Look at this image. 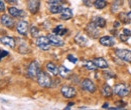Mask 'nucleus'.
Returning a JSON list of instances; mask_svg holds the SVG:
<instances>
[{"mask_svg":"<svg viewBox=\"0 0 131 110\" xmlns=\"http://www.w3.org/2000/svg\"><path fill=\"white\" fill-rule=\"evenodd\" d=\"M113 93L120 96V97H126L130 93V89H129L128 85H126L125 83H119V84H116L114 86Z\"/></svg>","mask_w":131,"mask_h":110,"instance_id":"obj_2","label":"nucleus"},{"mask_svg":"<svg viewBox=\"0 0 131 110\" xmlns=\"http://www.w3.org/2000/svg\"><path fill=\"white\" fill-rule=\"evenodd\" d=\"M120 25H121L120 20H119V21L117 20V21H115V22H114V28H115V29H118V28L120 27Z\"/></svg>","mask_w":131,"mask_h":110,"instance_id":"obj_34","label":"nucleus"},{"mask_svg":"<svg viewBox=\"0 0 131 110\" xmlns=\"http://www.w3.org/2000/svg\"><path fill=\"white\" fill-rule=\"evenodd\" d=\"M94 22L96 23V25L98 26L99 28H104L106 26V20L103 17H96Z\"/></svg>","mask_w":131,"mask_h":110,"instance_id":"obj_28","label":"nucleus"},{"mask_svg":"<svg viewBox=\"0 0 131 110\" xmlns=\"http://www.w3.org/2000/svg\"><path fill=\"white\" fill-rule=\"evenodd\" d=\"M82 63H83V66L86 69H88V70L93 71V70H96L97 69V66L95 65V63L93 62V60H84Z\"/></svg>","mask_w":131,"mask_h":110,"instance_id":"obj_24","label":"nucleus"},{"mask_svg":"<svg viewBox=\"0 0 131 110\" xmlns=\"http://www.w3.org/2000/svg\"><path fill=\"white\" fill-rule=\"evenodd\" d=\"M108 106H109V104H108V103H105V104H104V105H103V106H102V107H103V108H105V109H106V108H109V107H108Z\"/></svg>","mask_w":131,"mask_h":110,"instance_id":"obj_39","label":"nucleus"},{"mask_svg":"<svg viewBox=\"0 0 131 110\" xmlns=\"http://www.w3.org/2000/svg\"><path fill=\"white\" fill-rule=\"evenodd\" d=\"M46 67H47V70L49 72V74H51L53 76L59 74V67L53 62H48Z\"/></svg>","mask_w":131,"mask_h":110,"instance_id":"obj_17","label":"nucleus"},{"mask_svg":"<svg viewBox=\"0 0 131 110\" xmlns=\"http://www.w3.org/2000/svg\"><path fill=\"white\" fill-rule=\"evenodd\" d=\"M67 32H68V29H66L63 25H58L56 28L52 29V33H54L57 35H60V36L65 35Z\"/></svg>","mask_w":131,"mask_h":110,"instance_id":"obj_25","label":"nucleus"},{"mask_svg":"<svg viewBox=\"0 0 131 110\" xmlns=\"http://www.w3.org/2000/svg\"><path fill=\"white\" fill-rule=\"evenodd\" d=\"M0 42L5 45V46H8L10 48H14L15 47V40L14 38L10 37V36H3L0 38Z\"/></svg>","mask_w":131,"mask_h":110,"instance_id":"obj_13","label":"nucleus"},{"mask_svg":"<svg viewBox=\"0 0 131 110\" xmlns=\"http://www.w3.org/2000/svg\"><path fill=\"white\" fill-rule=\"evenodd\" d=\"M70 73H71V70L68 69L64 65H62V66L59 67V75H60L62 78H67V77L70 75Z\"/></svg>","mask_w":131,"mask_h":110,"instance_id":"obj_23","label":"nucleus"},{"mask_svg":"<svg viewBox=\"0 0 131 110\" xmlns=\"http://www.w3.org/2000/svg\"><path fill=\"white\" fill-rule=\"evenodd\" d=\"M61 92L66 98H73L76 96V89L72 86H69V85L63 86L61 89Z\"/></svg>","mask_w":131,"mask_h":110,"instance_id":"obj_8","label":"nucleus"},{"mask_svg":"<svg viewBox=\"0 0 131 110\" xmlns=\"http://www.w3.org/2000/svg\"><path fill=\"white\" fill-rule=\"evenodd\" d=\"M130 13L131 12H120L119 13V20L120 22L124 23V24H129L131 22V18H130Z\"/></svg>","mask_w":131,"mask_h":110,"instance_id":"obj_19","label":"nucleus"},{"mask_svg":"<svg viewBox=\"0 0 131 110\" xmlns=\"http://www.w3.org/2000/svg\"><path fill=\"white\" fill-rule=\"evenodd\" d=\"M129 6H130V8H131V0H129Z\"/></svg>","mask_w":131,"mask_h":110,"instance_id":"obj_40","label":"nucleus"},{"mask_svg":"<svg viewBox=\"0 0 131 110\" xmlns=\"http://www.w3.org/2000/svg\"><path fill=\"white\" fill-rule=\"evenodd\" d=\"M75 41H76V43L78 44V45H80V46H86L87 45V43H88V40H87V38L82 35V34H78V35H76V37H75Z\"/></svg>","mask_w":131,"mask_h":110,"instance_id":"obj_21","label":"nucleus"},{"mask_svg":"<svg viewBox=\"0 0 131 110\" xmlns=\"http://www.w3.org/2000/svg\"><path fill=\"white\" fill-rule=\"evenodd\" d=\"M93 62L95 63V65L97 66V68H100V69H106V68H108V63H107V61L104 58H102V57L94 58L93 59Z\"/></svg>","mask_w":131,"mask_h":110,"instance_id":"obj_16","label":"nucleus"},{"mask_svg":"<svg viewBox=\"0 0 131 110\" xmlns=\"http://www.w3.org/2000/svg\"><path fill=\"white\" fill-rule=\"evenodd\" d=\"M8 52L7 51H5V50H0V61H1V59H3L4 57H6V56H8Z\"/></svg>","mask_w":131,"mask_h":110,"instance_id":"obj_31","label":"nucleus"},{"mask_svg":"<svg viewBox=\"0 0 131 110\" xmlns=\"http://www.w3.org/2000/svg\"><path fill=\"white\" fill-rule=\"evenodd\" d=\"M60 17L62 20H69L73 17V11L71 8L64 7V9L62 10V12L60 13Z\"/></svg>","mask_w":131,"mask_h":110,"instance_id":"obj_15","label":"nucleus"},{"mask_svg":"<svg viewBox=\"0 0 131 110\" xmlns=\"http://www.w3.org/2000/svg\"><path fill=\"white\" fill-rule=\"evenodd\" d=\"M99 27L96 25V23L93 21V22H90L87 27H86V32L93 38H96L99 35Z\"/></svg>","mask_w":131,"mask_h":110,"instance_id":"obj_7","label":"nucleus"},{"mask_svg":"<svg viewBox=\"0 0 131 110\" xmlns=\"http://www.w3.org/2000/svg\"><path fill=\"white\" fill-rule=\"evenodd\" d=\"M1 23L3 24V26H5L7 28H12L13 25H14V20L9 15L4 14L1 17Z\"/></svg>","mask_w":131,"mask_h":110,"instance_id":"obj_14","label":"nucleus"},{"mask_svg":"<svg viewBox=\"0 0 131 110\" xmlns=\"http://www.w3.org/2000/svg\"><path fill=\"white\" fill-rule=\"evenodd\" d=\"M123 4V0H113V3H112V6H111V9L113 12H117L119 10V8L122 6Z\"/></svg>","mask_w":131,"mask_h":110,"instance_id":"obj_26","label":"nucleus"},{"mask_svg":"<svg viewBox=\"0 0 131 110\" xmlns=\"http://www.w3.org/2000/svg\"><path fill=\"white\" fill-rule=\"evenodd\" d=\"M81 85H82V88L84 90L90 92V93H94L96 90H97V87L95 85V83L90 80V79L86 78V79H83L82 82H81Z\"/></svg>","mask_w":131,"mask_h":110,"instance_id":"obj_6","label":"nucleus"},{"mask_svg":"<svg viewBox=\"0 0 131 110\" xmlns=\"http://www.w3.org/2000/svg\"><path fill=\"white\" fill-rule=\"evenodd\" d=\"M99 42L101 45L106 46V47H111L115 44V40L113 37L111 36H102L99 39Z\"/></svg>","mask_w":131,"mask_h":110,"instance_id":"obj_12","label":"nucleus"},{"mask_svg":"<svg viewBox=\"0 0 131 110\" xmlns=\"http://www.w3.org/2000/svg\"><path fill=\"white\" fill-rule=\"evenodd\" d=\"M67 59H68L70 62H72V63H77V62H78V58H76V57H75L74 55H72V54L68 55Z\"/></svg>","mask_w":131,"mask_h":110,"instance_id":"obj_30","label":"nucleus"},{"mask_svg":"<svg viewBox=\"0 0 131 110\" xmlns=\"http://www.w3.org/2000/svg\"><path fill=\"white\" fill-rule=\"evenodd\" d=\"M39 5H40V1L39 0H28L27 8L30 11V13L35 14V13H37V11L39 9Z\"/></svg>","mask_w":131,"mask_h":110,"instance_id":"obj_11","label":"nucleus"},{"mask_svg":"<svg viewBox=\"0 0 131 110\" xmlns=\"http://www.w3.org/2000/svg\"><path fill=\"white\" fill-rule=\"evenodd\" d=\"M129 37H130V36H127V35H125V34H120V35H119V38H120L121 41H127Z\"/></svg>","mask_w":131,"mask_h":110,"instance_id":"obj_32","label":"nucleus"},{"mask_svg":"<svg viewBox=\"0 0 131 110\" xmlns=\"http://www.w3.org/2000/svg\"><path fill=\"white\" fill-rule=\"evenodd\" d=\"M48 37H49V41H50V44H52L57 47H62L64 45V41L62 40V38L59 35L52 33V34H49Z\"/></svg>","mask_w":131,"mask_h":110,"instance_id":"obj_10","label":"nucleus"},{"mask_svg":"<svg viewBox=\"0 0 131 110\" xmlns=\"http://www.w3.org/2000/svg\"><path fill=\"white\" fill-rule=\"evenodd\" d=\"M63 9H64V6L62 4H50V3H49V10L52 14L61 13Z\"/></svg>","mask_w":131,"mask_h":110,"instance_id":"obj_18","label":"nucleus"},{"mask_svg":"<svg viewBox=\"0 0 131 110\" xmlns=\"http://www.w3.org/2000/svg\"><path fill=\"white\" fill-rule=\"evenodd\" d=\"M92 1H93V0H83V2H84L85 4H87L88 6H90V3H91Z\"/></svg>","mask_w":131,"mask_h":110,"instance_id":"obj_37","label":"nucleus"},{"mask_svg":"<svg viewBox=\"0 0 131 110\" xmlns=\"http://www.w3.org/2000/svg\"><path fill=\"white\" fill-rule=\"evenodd\" d=\"M115 54L121 60L131 63V50H129V49H116Z\"/></svg>","mask_w":131,"mask_h":110,"instance_id":"obj_3","label":"nucleus"},{"mask_svg":"<svg viewBox=\"0 0 131 110\" xmlns=\"http://www.w3.org/2000/svg\"><path fill=\"white\" fill-rule=\"evenodd\" d=\"M30 34H31V36H32V37H37V36H38V34H39V30H38V28H37L36 26H32V27L30 28Z\"/></svg>","mask_w":131,"mask_h":110,"instance_id":"obj_29","label":"nucleus"},{"mask_svg":"<svg viewBox=\"0 0 131 110\" xmlns=\"http://www.w3.org/2000/svg\"><path fill=\"white\" fill-rule=\"evenodd\" d=\"M63 0H49V3L50 4H61Z\"/></svg>","mask_w":131,"mask_h":110,"instance_id":"obj_33","label":"nucleus"},{"mask_svg":"<svg viewBox=\"0 0 131 110\" xmlns=\"http://www.w3.org/2000/svg\"><path fill=\"white\" fill-rule=\"evenodd\" d=\"M8 12L12 17H23L24 16V12L22 10L17 9L16 7H9Z\"/></svg>","mask_w":131,"mask_h":110,"instance_id":"obj_20","label":"nucleus"},{"mask_svg":"<svg viewBox=\"0 0 131 110\" xmlns=\"http://www.w3.org/2000/svg\"><path fill=\"white\" fill-rule=\"evenodd\" d=\"M123 34H125V35H127V36H131V31L129 29L124 28V29H123Z\"/></svg>","mask_w":131,"mask_h":110,"instance_id":"obj_35","label":"nucleus"},{"mask_svg":"<svg viewBox=\"0 0 131 110\" xmlns=\"http://www.w3.org/2000/svg\"><path fill=\"white\" fill-rule=\"evenodd\" d=\"M4 1H6L8 3H16V0H4Z\"/></svg>","mask_w":131,"mask_h":110,"instance_id":"obj_38","label":"nucleus"},{"mask_svg":"<svg viewBox=\"0 0 131 110\" xmlns=\"http://www.w3.org/2000/svg\"><path fill=\"white\" fill-rule=\"evenodd\" d=\"M36 79H37V83L39 84V86L43 88H49L52 85V79L45 71H39Z\"/></svg>","mask_w":131,"mask_h":110,"instance_id":"obj_1","label":"nucleus"},{"mask_svg":"<svg viewBox=\"0 0 131 110\" xmlns=\"http://www.w3.org/2000/svg\"><path fill=\"white\" fill-rule=\"evenodd\" d=\"M5 10V5L3 3L2 0H0V11H4Z\"/></svg>","mask_w":131,"mask_h":110,"instance_id":"obj_36","label":"nucleus"},{"mask_svg":"<svg viewBox=\"0 0 131 110\" xmlns=\"http://www.w3.org/2000/svg\"><path fill=\"white\" fill-rule=\"evenodd\" d=\"M101 94L103 95L104 97H110L113 94V89L108 84H105L101 89Z\"/></svg>","mask_w":131,"mask_h":110,"instance_id":"obj_22","label":"nucleus"},{"mask_svg":"<svg viewBox=\"0 0 131 110\" xmlns=\"http://www.w3.org/2000/svg\"><path fill=\"white\" fill-rule=\"evenodd\" d=\"M38 73H39V64L36 60H33L27 68V75L30 78H35L37 77Z\"/></svg>","mask_w":131,"mask_h":110,"instance_id":"obj_5","label":"nucleus"},{"mask_svg":"<svg viewBox=\"0 0 131 110\" xmlns=\"http://www.w3.org/2000/svg\"><path fill=\"white\" fill-rule=\"evenodd\" d=\"M107 4L108 3L106 0H95V2H94V6L97 9H104L107 6Z\"/></svg>","mask_w":131,"mask_h":110,"instance_id":"obj_27","label":"nucleus"},{"mask_svg":"<svg viewBox=\"0 0 131 110\" xmlns=\"http://www.w3.org/2000/svg\"><path fill=\"white\" fill-rule=\"evenodd\" d=\"M35 44L41 50H49L50 47V41L48 36H38L35 40Z\"/></svg>","mask_w":131,"mask_h":110,"instance_id":"obj_4","label":"nucleus"},{"mask_svg":"<svg viewBox=\"0 0 131 110\" xmlns=\"http://www.w3.org/2000/svg\"><path fill=\"white\" fill-rule=\"evenodd\" d=\"M28 22L24 20H20L16 25V30L21 35H26L28 32Z\"/></svg>","mask_w":131,"mask_h":110,"instance_id":"obj_9","label":"nucleus"}]
</instances>
